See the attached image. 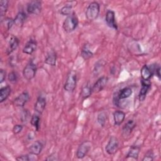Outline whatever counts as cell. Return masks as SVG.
<instances>
[{
    "instance_id": "6da1fadb",
    "label": "cell",
    "mask_w": 161,
    "mask_h": 161,
    "mask_svg": "<svg viewBox=\"0 0 161 161\" xmlns=\"http://www.w3.org/2000/svg\"><path fill=\"white\" fill-rule=\"evenodd\" d=\"M79 24V20L76 14L73 13L69 16H67L63 23V28L65 31L70 33L74 31L77 27Z\"/></svg>"
},
{
    "instance_id": "7a4b0ae2",
    "label": "cell",
    "mask_w": 161,
    "mask_h": 161,
    "mask_svg": "<svg viewBox=\"0 0 161 161\" xmlns=\"http://www.w3.org/2000/svg\"><path fill=\"white\" fill-rule=\"evenodd\" d=\"M100 5L98 3L94 1L91 3L86 11V18L89 21L95 20L99 14Z\"/></svg>"
},
{
    "instance_id": "3957f363",
    "label": "cell",
    "mask_w": 161,
    "mask_h": 161,
    "mask_svg": "<svg viewBox=\"0 0 161 161\" xmlns=\"http://www.w3.org/2000/svg\"><path fill=\"white\" fill-rule=\"evenodd\" d=\"M77 84V76L74 71H71L68 74L65 84L64 89L67 92H72L75 89Z\"/></svg>"
},
{
    "instance_id": "277c9868",
    "label": "cell",
    "mask_w": 161,
    "mask_h": 161,
    "mask_svg": "<svg viewBox=\"0 0 161 161\" xmlns=\"http://www.w3.org/2000/svg\"><path fill=\"white\" fill-rule=\"evenodd\" d=\"M36 66L32 62H30L23 69V77L28 80H31L36 75Z\"/></svg>"
},
{
    "instance_id": "5b68a950",
    "label": "cell",
    "mask_w": 161,
    "mask_h": 161,
    "mask_svg": "<svg viewBox=\"0 0 161 161\" xmlns=\"http://www.w3.org/2000/svg\"><path fill=\"white\" fill-rule=\"evenodd\" d=\"M119 148V141L118 138L114 136H112L108 143H107L105 150L109 155L114 154Z\"/></svg>"
},
{
    "instance_id": "8992f818",
    "label": "cell",
    "mask_w": 161,
    "mask_h": 161,
    "mask_svg": "<svg viewBox=\"0 0 161 161\" xmlns=\"http://www.w3.org/2000/svg\"><path fill=\"white\" fill-rule=\"evenodd\" d=\"M91 148V143L89 141L83 142L78 147L76 152V157L78 158H83Z\"/></svg>"
},
{
    "instance_id": "52a82bcc",
    "label": "cell",
    "mask_w": 161,
    "mask_h": 161,
    "mask_svg": "<svg viewBox=\"0 0 161 161\" xmlns=\"http://www.w3.org/2000/svg\"><path fill=\"white\" fill-rule=\"evenodd\" d=\"M26 9L30 14H39L42 11V3L40 1H31L27 4Z\"/></svg>"
},
{
    "instance_id": "ba28073f",
    "label": "cell",
    "mask_w": 161,
    "mask_h": 161,
    "mask_svg": "<svg viewBox=\"0 0 161 161\" xmlns=\"http://www.w3.org/2000/svg\"><path fill=\"white\" fill-rule=\"evenodd\" d=\"M132 94V89L130 87H125L120 90L117 94V96L114 97V103L115 105H118L119 101L129 97Z\"/></svg>"
},
{
    "instance_id": "9c48e42d",
    "label": "cell",
    "mask_w": 161,
    "mask_h": 161,
    "mask_svg": "<svg viewBox=\"0 0 161 161\" xmlns=\"http://www.w3.org/2000/svg\"><path fill=\"white\" fill-rule=\"evenodd\" d=\"M30 99V95L28 92L25 91L18 95L13 101V104L17 107H23Z\"/></svg>"
},
{
    "instance_id": "30bf717a",
    "label": "cell",
    "mask_w": 161,
    "mask_h": 161,
    "mask_svg": "<svg viewBox=\"0 0 161 161\" xmlns=\"http://www.w3.org/2000/svg\"><path fill=\"white\" fill-rule=\"evenodd\" d=\"M108 79L106 76H103L97 79L92 87V91L93 92H99L102 91L106 86Z\"/></svg>"
},
{
    "instance_id": "8fae6325",
    "label": "cell",
    "mask_w": 161,
    "mask_h": 161,
    "mask_svg": "<svg viewBox=\"0 0 161 161\" xmlns=\"http://www.w3.org/2000/svg\"><path fill=\"white\" fill-rule=\"evenodd\" d=\"M142 87L139 93V99L140 101H143L146 97V96L151 87V82L150 80H141Z\"/></svg>"
},
{
    "instance_id": "7c38bea8",
    "label": "cell",
    "mask_w": 161,
    "mask_h": 161,
    "mask_svg": "<svg viewBox=\"0 0 161 161\" xmlns=\"http://www.w3.org/2000/svg\"><path fill=\"white\" fill-rule=\"evenodd\" d=\"M105 21L108 26L114 28L115 30L118 29V25L115 20V14L112 10H108L106 14Z\"/></svg>"
},
{
    "instance_id": "4fadbf2b",
    "label": "cell",
    "mask_w": 161,
    "mask_h": 161,
    "mask_svg": "<svg viewBox=\"0 0 161 161\" xmlns=\"http://www.w3.org/2000/svg\"><path fill=\"white\" fill-rule=\"evenodd\" d=\"M136 123L133 119H129L123 126L122 134L125 136H129L135 128Z\"/></svg>"
},
{
    "instance_id": "5bb4252c",
    "label": "cell",
    "mask_w": 161,
    "mask_h": 161,
    "mask_svg": "<svg viewBox=\"0 0 161 161\" xmlns=\"http://www.w3.org/2000/svg\"><path fill=\"white\" fill-rule=\"evenodd\" d=\"M37 43L33 39H30L23 48V52L26 54H32L36 49Z\"/></svg>"
},
{
    "instance_id": "9a60e30c",
    "label": "cell",
    "mask_w": 161,
    "mask_h": 161,
    "mask_svg": "<svg viewBox=\"0 0 161 161\" xmlns=\"http://www.w3.org/2000/svg\"><path fill=\"white\" fill-rule=\"evenodd\" d=\"M43 149V144L40 141L34 142L29 147L28 151L30 154L38 155Z\"/></svg>"
},
{
    "instance_id": "2e32d148",
    "label": "cell",
    "mask_w": 161,
    "mask_h": 161,
    "mask_svg": "<svg viewBox=\"0 0 161 161\" xmlns=\"http://www.w3.org/2000/svg\"><path fill=\"white\" fill-rule=\"evenodd\" d=\"M46 99L43 96H39L34 106V109L37 113L41 114L43 112L46 106Z\"/></svg>"
},
{
    "instance_id": "e0dca14e",
    "label": "cell",
    "mask_w": 161,
    "mask_h": 161,
    "mask_svg": "<svg viewBox=\"0 0 161 161\" xmlns=\"http://www.w3.org/2000/svg\"><path fill=\"white\" fill-rule=\"evenodd\" d=\"M19 45V40L14 36L12 35L9 40L8 45L6 49V53L8 55L11 53L14 50H15Z\"/></svg>"
},
{
    "instance_id": "ac0fdd59",
    "label": "cell",
    "mask_w": 161,
    "mask_h": 161,
    "mask_svg": "<svg viewBox=\"0 0 161 161\" xmlns=\"http://www.w3.org/2000/svg\"><path fill=\"white\" fill-rule=\"evenodd\" d=\"M114 125L116 126L120 125L125 118V113L121 111H116L113 113Z\"/></svg>"
},
{
    "instance_id": "d6986e66",
    "label": "cell",
    "mask_w": 161,
    "mask_h": 161,
    "mask_svg": "<svg viewBox=\"0 0 161 161\" xmlns=\"http://www.w3.org/2000/svg\"><path fill=\"white\" fill-rule=\"evenodd\" d=\"M140 73H141L142 79L144 80H150V78L153 75L150 67L147 65H144L142 67Z\"/></svg>"
},
{
    "instance_id": "ffe728a7",
    "label": "cell",
    "mask_w": 161,
    "mask_h": 161,
    "mask_svg": "<svg viewBox=\"0 0 161 161\" xmlns=\"http://www.w3.org/2000/svg\"><path fill=\"white\" fill-rule=\"evenodd\" d=\"M26 18H27V16L25 12L23 11L19 12L16 14L15 18L14 19V23L16 26H21L25 22Z\"/></svg>"
},
{
    "instance_id": "44dd1931",
    "label": "cell",
    "mask_w": 161,
    "mask_h": 161,
    "mask_svg": "<svg viewBox=\"0 0 161 161\" xmlns=\"http://www.w3.org/2000/svg\"><path fill=\"white\" fill-rule=\"evenodd\" d=\"M92 92V87L90 86V84L88 82H86L85 84L83 85L82 87L80 96L82 99H85L88 98L91 96Z\"/></svg>"
},
{
    "instance_id": "7402d4cb",
    "label": "cell",
    "mask_w": 161,
    "mask_h": 161,
    "mask_svg": "<svg viewBox=\"0 0 161 161\" xmlns=\"http://www.w3.org/2000/svg\"><path fill=\"white\" fill-rule=\"evenodd\" d=\"M56 62H57V55L55 52L53 51L49 52L47 53V57L45 59V63L51 66H55Z\"/></svg>"
},
{
    "instance_id": "603a6c76",
    "label": "cell",
    "mask_w": 161,
    "mask_h": 161,
    "mask_svg": "<svg viewBox=\"0 0 161 161\" xmlns=\"http://www.w3.org/2000/svg\"><path fill=\"white\" fill-rule=\"evenodd\" d=\"M140 152V147L138 146H135L133 145L130 147L127 155H126V158H133L135 160H137L138 157Z\"/></svg>"
},
{
    "instance_id": "cb8c5ba5",
    "label": "cell",
    "mask_w": 161,
    "mask_h": 161,
    "mask_svg": "<svg viewBox=\"0 0 161 161\" xmlns=\"http://www.w3.org/2000/svg\"><path fill=\"white\" fill-rule=\"evenodd\" d=\"M11 89L9 86H4L0 89V102L3 103L6 101L11 94Z\"/></svg>"
},
{
    "instance_id": "d4e9b609",
    "label": "cell",
    "mask_w": 161,
    "mask_h": 161,
    "mask_svg": "<svg viewBox=\"0 0 161 161\" xmlns=\"http://www.w3.org/2000/svg\"><path fill=\"white\" fill-rule=\"evenodd\" d=\"M72 3H73V2H70V4H65L64 6H63L60 9V14L64 16H67L72 14L73 13H72Z\"/></svg>"
},
{
    "instance_id": "484cf974",
    "label": "cell",
    "mask_w": 161,
    "mask_h": 161,
    "mask_svg": "<svg viewBox=\"0 0 161 161\" xmlns=\"http://www.w3.org/2000/svg\"><path fill=\"white\" fill-rule=\"evenodd\" d=\"M93 55L92 52L90 50L89 47L86 45L84 46V47L82 48V50H81V56L83 58H84L85 60H87L89 58H90L91 57H92Z\"/></svg>"
},
{
    "instance_id": "4316f807",
    "label": "cell",
    "mask_w": 161,
    "mask_h": 161,
    "mask_svg": "<svg viewBox=\"0 0 161 161\" xmlns=\"http://www.w3.org/2000/svg\"><path fill=\"white\" fill-rule=\"evenodd\" d=\"M8 4H9V1L7 0L0 1V13H1V17L5 15L8 8Z\"/></svg>"
},
{
    "instance_id": "83f0119b",
    "label": "cell",
    "mask_w": 161,
    "mask_h": 161,
    "mask_svg": "<svg viewBox=\"0 0 161 161\" xmlns=\"http://www.w3.org/2000/svg\"><path fill=\"white\" fill-rule=\"evenodd\" d=\"M107 119V114L104 111H101L97 115V122L101 126H104Z\"/></svg>"
},
{
    "instance_id": "f1b7e54d",
    "label": "cell",
    "mask_w": 161,
    "mask_h": 161,
    "mask_svg": "<svg viewBox=\"0 0 161 161\" xmlns=\"http://www.w3.org/2000/svg\"><path fill=\"white\" fill-rule=\"evenodd\" d=\"M40 117L37 114H33L30 119V123L31 125L36 130H38L40 128Z\"/></svg>"
},
{
    "instance_id": "f546056e",
    "label": "cell",
    "mask_w": 161,
    "mask_h": 161,
    "mask_svg": "<svg viewBox=\"0 0 161 161\" xmlns=\"http://www.w3.org/2000/svg\"><path fill=\"white\" fill-rule=\"evenodd\" d=\"M154 159V154L152 150H148L143 157V161H152Z\"/></svg>"
},
{
    "instance_id": "4dcf8cb0",
    "label": "cell",
    "mask_w": 161,
    "mask_h": 161,
    "mask_svg": "<svg viewBox=\"0 0 161 161\" xmlns=\"http://www.w3.org/2000/svg\"><path fill=\"white\" fill-rule=\"evenodd\" d=\"M8 79L10 82L14 84L18 80V75L14 72H11L10 73H9V74L8 75Z\"/></svg>"
},
{
    "instance_id": "1f68e13d",
    "label": "cell",
    "mask_w": 161,
    "mask_h": 161,
    "mask_svg": "<svg viewBox=\"0 0 161 161\" xmlns=\"http://www.w3.org/2000/svg\"><path fill=\"white\" fill-rule=\"evenodd\" d=\"M4 23L8 30H9L12 27L13 24H14V19H13L12 18H6L4 21Z\"/></svg>"
},
{
    "instance_id": "d6a6232c",
    "label": "cell",
    "mask_w": 161,
    "mask_h": 161,
    "mask_svg": "<svg viewBox=\"0 0 161 161\" xmlns=\"http://www.w3.org/2000/svg\"><path fill=\"white\" fill-rule=\"evenodd\" d=\"M23 130V126L21 125H16L13 128V132L14 134H18L20 133Z\"/></svg>"
},
{
    "instance_id": "836d02e7",
    "label": "cell",
    "mask_w": 161,
    "mask_h": 161,
    "mask_svg": "<svg viewBox=\"0 0 161 161\" xmlns=\"http://www.w3.org/2000/svg\"><path fill=\"white\" fill-rule=\"evenodd\" d=\"M22 115H23V116H22V117H21V120H22L23 122H25V121H26L28 120V119L30 118V113L28 112V110L25 109V110H24V111H23Z\"/></svg>"
},
{
    "instance_id": "e575fe53",
    "label": "cell",
    "mask_w": 161,
    "mask_h": 161,
    "mask_svg": "<svg viewBox=\"0 0 161 161\" xmlns=\"http://www.w3.org/2000/svg\"><path fill=\"white\" fill-rule=\"evenodd\" d=\"M16 159V160H18V161H28L30 160V158L28 155H23L19 156Z\"/></svg>"
},
{
    "instance_id": "d590c367",
    "label": "cell",
    "mask_w": 161,
    "mask_h": 161,
    "mask_svg": "<svg viewBox=\"0 0 161 161\" xmlns=\"http://www.w3.org/2000/svg\"><path fill=\"white\" fill-rule=\"evenodd\" d=\"M6 71L4 70L3 69L0 70V82L2 83L6 79Z\"/></svg>"
}]
</instances>
